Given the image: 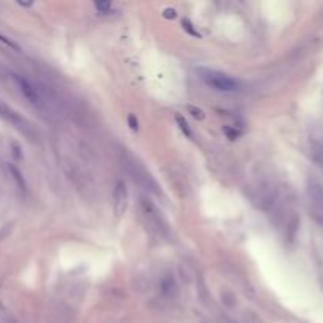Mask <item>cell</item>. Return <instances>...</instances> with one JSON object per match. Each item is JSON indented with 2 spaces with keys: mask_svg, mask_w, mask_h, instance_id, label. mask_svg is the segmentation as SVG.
Instances as JSON below:
<instances>
[{
  "mask_svg": "<svg viewBox=\"0 0 323 323\" xmlns=\"http://www.w3.org/2000/svg\"><path fill=\"white\" fill-rule=\"evenodd\" d=\"M197 73H199V77L208 87H212L218 92L230 93V92H237L240 89L238 80L225 73H221L216 70H208V68H199Z\"/></svg>",
  "mask_w": 323,
  "mask_h": 323,
  "instance_id": "obj_1",
  "label": "cell"
},
{
  "mask_svg": "<svg viewBox=\"0 0 323 323\" xmlns=\"http://www.w3.org/2000/svg\"><path fill=\"white\" fill-rule=\"evenodd\" d=\"M0 115H2L4 119H7L8 122H11V123H13L16 128H18L21 133H24L25 136L34 137V133H32L30 125L18 114V112L13 110L11 107H8L7 104H4L2 101H0Z\"/></svg>",
  "mask_w": 323,
  "mask_h": 323,
  "instance_id": "obj_2",
  "label": "cell"
},
{
  "mask_svg": "<svg viewBox=\"0 0 323 323\" xmlns=\"http://www.w3.org/2000/svg\"><path fill=\"white\" fill-rule=\"evenodd\" d=\"M128 207V189L123 182H119L114 188V213L122 216Z\"/></svg>",
  "mask_w": 323,
  "mask_h": 323,
  "instance_id": "obj_3",
  "label": "cell"
},
{
  "mask_svg": "<svg viewBox=\"0 0 323 323\" xmlns=\"http://www.w3.org/2000/svg\"><path fill=\"white\" fill-rule=\"evenodd\" d=\"M13 79H14V82L18 84L21 93L25 96V98H27L30 103H34V104H38V103H40V95H38L37 89H35L34 85H32L25 77H22V76H19V74H13Z\"/></svg>",
  "mask_w": 323,
  "mask_h": 323,
  "instance_id": "obj_4",
  "label": "cell"
},
{
  "mask_svg": "<svg viewBox=\"0 0 323 323\" xmlns=\"http://www.w3.org/2000/svg\"><path fill=\"white\" fill-rule=\"evenodd\" d=\"M126 166H131V167H133L131 173H133V179H134L136 182L143 183L149 189H150V188H155V189H156V185H155V182L152 180V175H150L147 170H145L140 164H137L133 158H131V163H126Z\"/></svg>",
  "mask_w": 323,
  "mask_h": 323,
  "instance_id": "obj_5",
  "label": "cell"
},
{
  "mask_svg": "<svg viewBox=\"0 0 323 323\" xmlns=\"http://www.w3.org/2000/svg\"><path fill=\"white\" fill-rule=\"evenodd\" d=\"M309 196L315 205V208L323 215V186L318 183H311L309 185Z\"/></svg>",
  "mask_w": 323,
  "mask_h": 323,
  "instance_id": "obj_6",
  "label": "cell"
},
{
  "mask_svg": "<svg viewBox=\"0 0 323 323\" xmlns=\"http://www.w3.org/2000/svg\"><path fill=\"white\" fill-rule=\"evenodd\" d=\"M177 123H179V126H180L182 131H183L189 139H192V133H191V129H189V125L186 123V120H185L182 115H177Z\"/></svg>",
  "mask_w": 323,
  "mask_h": 323,
  "instance_id": "obj_7",
  "label": "cell"
},
{
  "mask_svg": "<svg viewBox=\"0 0 323 323\" xmlns=\"http://www.w3.org/2000/svg\"><path fill=\"white\" fill-rule=\"evenodd\" d=\"M95 8L98 10V11H101V13H107V11H110L112 4L110 2H96L95 4Z\"/></svg>",
  "mask_w": 323,
  "mask_h": 323,
  "instance_id": "obj_8",
  "label": "cell"
},
{
  "mask_svg": "<svg viewBox=\"0 0 323 323\" xmlns=\"http://www.w3.org/2000/svg\"><path fill=\"white\" fill-rule=\"evenodd\" d=\"M188 110L192 114V117H196V119H203L205 114H203V110L202 109H197V107H194V106H188Z\"/></svg>",
  "mask_w": 323,
  "mask_h": 323,
  "instance_id": "obj_9",
  "label": "cell"
},
{
  "mask_svg": "<svg viewBox=\"0 0 323 323\" xmlns=\"http://www.w3.org/2000/svg\"><path fill=\"white\" fill-rule=\"evenodd\" d=\"M10 170H11V173L14 175V180L19 183V186H21V188H25V183H24V180L21 179V173H19V170H18V169H14L13 166H10Z\"/></svg>",
  "mask_w": 323,
  "mask_h": 323,
  "instance_id": "obj_10",
  "label": "cell"
},
{
  "mask_svg": "<svg viewBox=\"0 0 323 323\" xmlns=\"http://www.w3.org/2000/svg\"><path fill=\"white\" fill-rule=\"evenodd\" d=\"M0 43H4V44H7L8 47H11V49H14V51H19V46L16 44V43H13L10 38H7V37H4V35H0Z\"/></svg>",
  "mask_w": 323,
  "mask_h": 323,
  "instance_id": "obj_11",
  "label": "cell"
},
{
  "mask_svg": "<svg viewBox=\"0 0 323 323\" xmlns=\"http://www.w3.org/2000/svg\"><path fill=\"white\" fill-rule=\"evenodd\" d=\"M182 24H183V28H185V30H188L191 35H194V37H199V38H200V35L197 34V32H196V30H194L192 24H191V22H189L188 19H183V22H182Z\"/></svg>",
  "mask_w": 323,
  "mask_h": 323,
  "instance_id": "obj_12",
  "label": "cell"
},
{
  "mask_svg": "<svg viewBox=\"0 0 323 323\" xmlns=\"http://www.w3.org/2000/svg\"><path fill=\"white\" fill-rule=\"evenodd\" d=\"M224 133L229 136V139L235 140L237 137H240V133L237 131V129H230L229 126H224Z\"/></svg>",
  "mask_w": 323,
  "mask_h": 323,
  "instance_id": "obj_13",
  "label": "cell"
},
{
  "mask_svg": "<svg viewBox=\"0 0 323 323\" xmlns=\"http://www.w3.org/2000/svg\"><path fill=\"white\" fill-rule=\"evenodd\" d=\"M128 125H129V128L133 129V131H137L139 123H137V120H136L134 115H129V117H128Z\"/></svg>",
  "mask_w": 323,
  "mask_h": 323,
  "instance_id": "obj_14",
  "label": "cell"
},
{
  "mask_svg": "<svg viewBox=\"0 0 323 323\" xmlns=\"http://www.w3.org/2000/svg\"><path fill=\"white\" fill-rule=\"evenodd\" d=\"M163 16H164L166 19H173L175 16H177V11L173 8H166L164 13H163Z\"/></svg>",
  "mask_w": 323,
  "mask_h": 323,
  "instance_id": "obj_15",
  "label": "cell"
},
{
  "mask_svg": "<svg viewBox=\"0 0 323 323\" xmlns=\"http://www.w3.org/2000/svg\"><path fill=\"white\" fill-rule=\"evenodd\" d=\"M11 147H13V150H14V152H13V155H14L16 158H18V159H19V158L22 156V155L19 153V152H21V149H19V145H18V143H16V142H13V145H11Z\"/></svg>",
  "mask_w": 323,
  "mask_h": 323,
  "instance_id": "obj_16",
  "label": "cell"
}]
</instances>
